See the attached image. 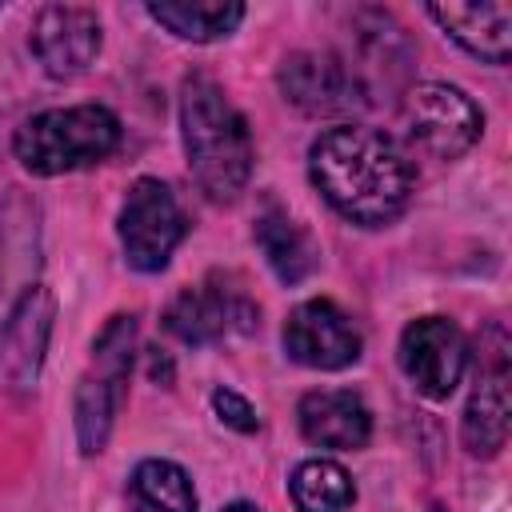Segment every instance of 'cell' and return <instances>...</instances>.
<instances>
[{
  "label": "cell",
  "instance_id": "3957f363",
  "mask_svg": "<svg viewBox=\"0 0 512 512\" xmlns=\"http://www.w3.org/2000/svg\"><path fill=\"white\" fill-rule=\"evenodd\" d=\"M120 144V120L100 104L48 108L16 128L12 152L32 176H60L84 164H100Z\"/></svg>",
  "mask_w": 512,
  "mask_h": 512
},
{
  "label": "cell",
  "instance_id": "ffe728a7",
  "mask_svg": "<svg viewBox=\"0 0 512 512\" xmlns=\"http://www.w3.org/2000/svg\"><path fill=\"white\" fill-rule=\"evenodd\" d=\"M352 480L336 460H304L292 472V500L300 512H348Z\"/></svg>",
  "mask_w": 512,
  "mask_h": 512
},
{
  "label": "cell",
  "instance_id": "7402d4cb",
  "mask_svg": "<svg viewBox=\"0 0 512 512\" xmlns=\"http://www.w3.org/2000/svg\"><path fill=\"white\" fill-rule=\"evenodd\" d=\"M224 512H260V508H252V504H232V508H224Z\"/></svg>",
  "mask_w": 512,
  "mask_h": 512
},
{
  "label": "cell",
  "instance_id": "5bb4252c",
  "mask_svg": "<svg viewBox=\"0 0 512 512\" xmlns=\"http://www.w3.org/2000/svg\"><path fill=\"white\" fill-rule=\"evenodd\" d=\"M428 16L472 56L488 64H508V52H512L508 4H428Z\"/></svg>",
  "mask_w": 512,
  "mask_h": 512
},
{
  "label": "cell",
  "instance_id": "9a60e30c",
  "mask_svg": "<svg viewBox=\"0 0 512 512\" xmlns=\"http://www.w3.org/2000/svg\"><path fill=\"white\" fill-rule=\"evenodd\" d=\"M300 432L320 448H364L372 436V416L348 388L308 392L300 400Z\"/></svg>",
  "mask_w": 512,
  "mask_h": 512
},
{
  "label": "cell",
  "instance_id": "603a6c76",
  "mask_svg": "<svg viewBox=\"0 0 512 512\" xmlns=\"http://www.w3.org/2000/svg\"><path fill=\"white\" fill-rule=\"evenodd\" d=\"M436 512H440V508H436Z\"/></svg>",
  "mask_w": 512,
  "mask_h": 512
},
{
  "label": "cell",
  "instance_id": "30bf717a",
  "mask_svg": "<svg viewBox=\"0 0 512 512\" xmlns=\"http://www.w3.org/2000/svg\"><path fill=\"white\" fill-rule=\"evenodd\" d=\"M284 348L296 364L332 372V368H348L352 360H360L364 340H360L356 324L332 300H308L288 316Z\"/></svg>",
  "mask_w": 512,
  "mask_h": 512
},
{
  "label": "cell",
  "instance_id": "277c9868",
  "mask_svg": "<svg viewBox=\"0 0 512 512\" xmlns=\"http://www.w3.org/2000/svg\"><path fill=\"white\" fill-rule=\"evenodd\" d=\"M132 348H136V320L132 316H112L108 328L96 336V348H92L96 372H88L76 388V436H80L84 456H96L108 444L112 420L124 404Z\"/></svg>",
  "mask_w": 512,
  "mask_h": 512
},
{
  "label": "cell",
  "instance_id": "44dd1931",
  "mask_svg": "<svg viewBox=\"0 0 512 512\" xmlns=\"http://www.w3.org/2000/svg\"><path fill=\"white\" fill-rule=\"evenodd\" d=\"M212 408H216V416H220L228 428H236V432H256V408H252L244 396H236L232 388H216V392H212Z\"/></svg>",
  "mask_w": 512,
  "mask_h": 512
},
{
  "label": "cell",
  "instance_id": "5b68a950",
  "mask_svg": "<svg viewBox=\"0 0 512 512\" xmlns=\"http://www.w3.org/2000/svg\"><path fill=\"white\" fill-rule=\"evenodd\" d=\"M184 232H188V220L168 184L144 176L128 188V200L120 208V244L132 268L160 272L176 252V244L184 240Z\"/></svg>",
  "mask_w": 512,
  "mask_h": 512
},
{
  "label": "cell",
  "instance_id": "ac0fdd59",
  "mask_svg": "<svg viewBox=\"0 0 512 512\" xmlns=\"http://www.w3.org/2000/svg\"><path fill=\"white\" fill-rule=\"evenodd\" d=\"M256 244L264 248L272 272L284 284H300L312 268H316V244L308 240V232L284 212V208H264L256 220Z\"/></svg>",
  "mask_w": 512,
  "mask_h": 512
},
{
  "label": "cell",
  "instance_id": "52a82bcc",
  "mask_svg": "<svg viewBox=\"0 0 512 512\" xmlns=\"http://www.w3.org/2000/svg\"><path fill=\"white\" fill-rule=\"evenodd\" d=\"M256 324H260V308L248 300L244 288H232L220 276L204 280L200 288H184L164 312V328L184 344L248 336V332H256Z\"/></svg>",
  "mask_w": 512,
  "mask_h": 512
},
{
  "label": "cell",
  "instance_id": "7a4b0ae2",
  "mask_svg": "<svg viewBox=\"0 0 512 512\" xmlns=\"http://www.w3.org/2000/svg\"><path fill=\"white\" fill-rule=\"evenodd\" d=\"M180 136L196 184L212 200H236L252 172V136L236 104L208 76H188L180 88Z\"/></svg>",
  "mask_w": 512,
  "mask_h": 512
},
{
  "label": "cell",
  "instance_id": "9c48e42d",
  "mask_svg": "<svg viewBox=\"0 0 512 512\" xmlns=\"http://www.w3.org/2000/svg\"><path fill=\"white\" fill-rule=\"evenodd\" d=\"M280 92L308 116H344L364 104V84L336 52H292L280 64Z\"/></svg>",
  "mask_w": 512,
  "mask_h": 512
},
{
  "label": "cell",
  "instance_id": "7c38bea8",
  "mask_svg": "<svg viewBox=\"0 0 512 512\" xmlns=\"http://www.w3.org/2000/svg\"><path fill=\"white\" fill-rule=\"evenodd\" d=\"M32 52L48 76L72 80L100 52V20L80 4H48L32 24Z\"/></svg>",
  "mask_w": 512,
  "mask_h": 512
},
{
  "label": "cell",
  "instance_id": "d6986e66",
  "mask_svg": "<svg viewBox=\"0 0 512 512\" xmlns=\"http://www.w3.org/2000/svg\"><path fill=\"white\" fill-rule=\"evenodd\" d=\"M128 492H132L136 512H196L192 480L172 460H144L132 472Z\"/></svg>",
  "mask_w": 512,
  "mask_h": 512
},
{
  "label": "cell",
  "instance_id": "e0dca14e",
  "mask_svg": "<svg viewBox=\"0 0 512 512\" xmlns=\"http://www.w3.org/2000/svg\"><path fill=\"white\" fill-rule=\"evenodd\" d=\"M352 32H356L360 64H348V68L356 72V80L364 84V92H368V76L372 72H388V76L404 72V64H408V40H404L400 24L388 12H380V8L352 12Z\"/></svg>",
  "mask_w": 512,
  "mask_h": 512
},
{
  "label": "cell",
  "instance_id": "8fae6325",
  "mask_svg": "<svg viewBox=\"0 0 512 512\" xmlns=\"http://www.w3.org/2000/svg\"><path fill=\"white\" fill-rule=\"evenodd\" d=\"M488 340H492V348L484 352V368L476 376L472 400L464 408V428H460L472 456H496L508 440V416H512V404H508V336L500 324H492Z\"/></svg>",
  "mask_w": 512,
  "mask_h": 512
},
{
  "label": "cell",
  "instance_id": "6da1fadb",
  "mask_svg": "<svg viewBox=\"0 0 512 512\" xmlns=\"http://www.w3.org/2000/svg\"><path fill=\"white\" fill-rule=\"evenodd\" d=\"M308 172L320 196L364 228L396 220L412 196V164L400 144L360 124L320 132L308 148Z\"/></svg>",
  "mask_w": 512,
  "mask_h": 512
},
{
  "label": "cell",
  "instance_id": "ba28073f",
  "mask_svg": "<svg viewBox=\"0 0 512 512\" xmlns=\"http://www.w3.org/2000/svg\"><path fill=\"white\" fill-rule=\"evenodd\" d=\"M468 364V344L460 328L444 316H420L400 336V368L428 400H444L456 392Z\"/></svg>",
  "mask_w": 512,
  "mask_h": 512
},
{
  "label": "cell",
  "instance_id": "8992f818",
  "mask_svg": "<svg viewBox=\"0 0 512 512\" xmlns=\"http://www.w3.org/2000/svg\"><path fill=\"white\" fill-rule=\"evenodd\" d=\"M400 116H404L408 136L436 160H456L460 152H468L476 144V136L484 128L480 108L460 88L432 84V80L408 88Z\"/></svg>",
  "mask_w": 512,
  "mask_h": 512
},
{
  "label": "cell",
  "instance_id": "2e32d148",
  "mask_svg": "<svg viewBox=\"0 0 512 512\" xmlns=\"http://www.w3.org/2000/svg\"><path fill=\"white\" fill-rule=\"evenodd\" d=\"M148 16L180 40L208 44V40L228 36L244 20V4H232V0H156V4H148Z\"/></svg>",
  "mask_w": 512,
  "mask_h": 512
},
{
  "label": "cell",
  "instance_id": "4fadbf2b",
  "mask_svg": "<svg viewBox=\"0 0 512 512\" xmlns=\"http://www.w3.org/2000/svg\"><path fill=\"white\" fill-rule=\"evenodd\" d=\"M52 316H56L52 292L40 284L36 288L28 284L24 296L16 304H8V312L0 316V364L16 388L36 384L40 364H44V348L52 336Z\"/></svg>",
  "mask_w": 512,
  "mask_h": 512
}]
</instances>
